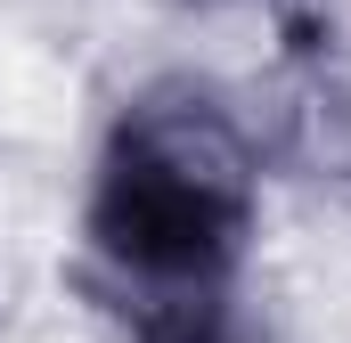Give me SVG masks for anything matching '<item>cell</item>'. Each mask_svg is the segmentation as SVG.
I'll return each mask as SVG.
<instances>
[{
  "label": "cell",
  "instance_id": "obj_4",
  "mask_svg": "<svg viewBox=\"0 0 351 343\" xmlns=\"http://www.w3.org/2000/svg\"><path fill=\"white\" fill-rule=\"evenodd\" d=\"M188 8H221V0H188Z\"/></svg>",
  "mask_w": 351,
  "mask_h": 343
},
{
  "label": "cell",
  "instance_id": "obj_1",
  "mask_svg": "<svg viewBox=\"0 0 351 343\" xmlns=\"http://www.w3.org/2000/svg\"><path fill=\"white\" fill-rule=\"evenodd\" d=\"M262 221V131L213 82H147L98 139L82 237L131 311L221 303Z\"/></svg>",
  "mask_w": 351,
  "mask_h": 343
},
{
  "label": "cell",
  "instance_id": "obj_2",
  "mask_svg": "<svg viewBox=\"0 0 351 343\" xmlns=\"http://www.w3.org/2000/svg\"><path fill=\"white\" fill-rule=\"evenodd\" d=\"M278 156L319 188L351 196V82L327 58H302L294 82L278 90Z\"/></svg>",
  "mask_w": 351,
  "mask_h": 343
},
{
  "label": "cell",
  "instance_id": "obj_3",
  "mask_svg": "<svg viewBox=\"0 0 351 343\" xmlns=\"http://www.w3.org/2000/svg\"><path fill=\"white\" fill-rule=\"evenodd\" d=\"M131 343H245V335L229 327L221 303H172V311H139Z\"/></svg>",
  "mask_w": 351,
  "mask_h": 343
}]
</instances>
